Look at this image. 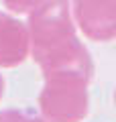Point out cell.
I'll use <instances>...</instances> for the list:
<instances>
[{"label": "cell", "mask_w": 116, "mask_h": 122, "mask_svg": "<svg viewBox=\"0 0 116 122\" xmlns=\"http://www.w3.org/2000/svg\"><path fill=\"white\" fill-rule=\"evenodd\" d=\"M47 0H2V4L6 6V10H10L14 14H31L33 10H37Z\"/></svg>", "instance_id": "obj_6"}, {"label": "cell", "mask_w": 116, "mask_h": 122, "mask_svg": "<svg viewBox=\"0 0 116 122\" xmlns=\"http://www.w3.org/2000/svg\"><path fill=\"white\" fill-rule=\"evenodd\" d=\"M0 122H47L43 116L39 118L37 114L29 112V110H16V108H8L0 112Z\"/></svg>", "instance_id": "obj_5"}, {"label": "cell", "mask_w": 116, "mask_h": 122, "mask_svg": "<svg viewBox=\"0 0 116 122\" xmlns=\"http://www.w3.org/2000/svg\"><path fill=\"white\" fill-rule=\"evenodd\" d=\"M2 94H4V79L0 75V100H2Z\"/></svg>", "instance_id": "obj_7"}, {"label": "cell", "mask_w": 116, "mask_h": 122, "mask_svg": "<svg viewBox=\"0 0 116 122\" xmlns=\"http://www.w3.org/2000/svg\"><path fill=\"white\" fill-rule=\"evenodd\" d=\"M94 73L63 67L45 73L39 110L47 122H82L90 112V81Z\"/></svg>", "instance_id": "obj_2"}, {"label": "cell", "mask_w": 116, "mask_h": 122, "mask_svg": "<svg viewBox=\"0 0 116 122\" xmlns=\"http://www.w3.org/2000/svg\"><path fill=\"white\" fill-rule=\"evenodd\" d=\"M31 53V39L29 26L0 12V67H16L29 57Z\"/></svg>", "instance_id": "obj_4"}, {"label": "cell", "mask_w": 116, "mask_h": 122, "mask_svg": "<svg viewBox=\"0 0 116 122\" xmlns=\"http://www.w3.org/2000/svg\"><path fill=\"white\" fill-rule=\"evenodd\" d=\"M31 55L43 73L63 67H77L94 73L90 51L75 33L69 0H47L29 14Z\"/></svg>", "instance_id": "obj_1"}, {"label": "cell", "mask_w": 116, "mask_h": 122, "mask_svg": "<svg viewBox=\"0 0 116 122\" xmlns=\"http://www.w3.org/2000/svg\"><path fill=\"white\" fill-rule=\"evenodd\" d=\"M114 100H116V94H114Z\"/></svg>", "instance_id": "obj_8"}, {"label": "cell", "mask_w": 116, "mask_h": 122, "mask_svg": "<svg viewBox=\"0 0 116 122\" xmlns=\"http://www.w3.org/2000/svg\"><path fill=\"white\" fill-rule=\"evenodd\" d=\"M75 26L90 41L116 39V0H69Z\"/></svg>", "instance_id": "obj_3"}]
</instances>
